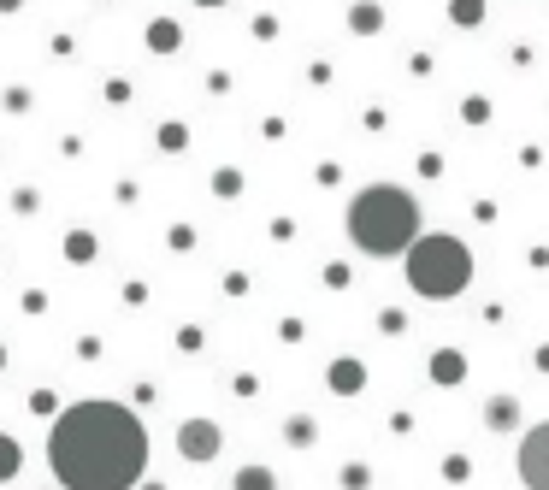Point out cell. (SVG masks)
I'll return each instance as SVG.
<instances>
[{"mask_svg": "<svg viewBox=\"0 0 549 490\" xmlns=\"http://www.w3.org/2000/svg\"><path fill=\"white\" fill-rule=\"evenodd\" d=\"M437 378H443V384H449V378H461V372H467V361H461V355H437Z\"/></svg>", "mask_w": 549, "mask_h": 490, "instance_id": "cell-11", "label": "cell"}, {"mask_svg": "<svg viewBox=\"0 0 549 490\" xmlns=\"http://www.w3.org/2000/svg\"><path fill=\"white\" fill-rule=\"evenodd\" d=\"M225 449V431L213 426V420H183V431H178V455L183 461H213Z\"/></svg>", "mask_w": 549, "mask_h": 490, "instance_id": "cell-5", "label": "cell"}, {"mask_svg": "<svg viewBox=\"0 0 549 490\" xmlns=\"http://www.w3.org/2000/svg\"><path fill=\"white\" fill-rule=\"evenodd\" d=\"M449 18L455 24H479V0H449Z\"/></svg>", "mask_w": 549, "mask_h": 490, "instance_id": "cell-10", "label": "cell"}, {"mask_svg": "<svg viewBox=\"0 0 549 490\" xmlns=\"http://www.w3.org/2000/svg\"><path fill=\"white\" fill-rule=\"evenodd\" d=\"M65 260H77V266L95 260V237H89V231H71V237H65Z\"/></svg>", "mask_w": 549, "mask_h": 490, "instance_id": "cell-7", "label": "cell"}, {"mask_svg": "<svg viewBox=\"0 0 549 490\" xmlns=\"http://www.w3.org/2000/svg\"><path fill=\"white\" fill-rule=\"evenodd\" d=\"M195 6H225V0H195Z\"/></svg>", "mask_w": 549, "mask_h": 490, "instance_id": "cell-15", "label": "cell"}, {"mask_svg": "<svg viewBox=\"0 0 549 490\" xmlns=\"http://www.w3.org/2000/svg\"><path fill=\"white\" fill-rule=\"evenodd\" d=\"M485 426H496V431L520 426V402H514V396H490L485 402Z\"/></svg>", "mask_w": 549, "mask_h": 490, "instance_id": "cell-6", "label": "cell"}, {"mask_svg": "<svg viewBox=\"0 0 549 490\" xmlns=\"http://www.w3.org/2000/svg\"><path fill=\"white\" fill-rule=\"evenodd\" d=\"M60 490H136L148 473V426L124 402H77L48 431Z\"/></svg>", "mask_w": 549, "mask_h": 490, "instance_id": "cell-1", "label": "cell"}, {"mask_svg": "<svg viewBox=\"0 0 549 490\" xmlns=\"http://www.w3.org/2000/svg\"><path fill=\"white\" fill-rule=\"evenodd\" d=\"M0 367H6V355H0Z\"/></svg>", "mask_w": 549, "mask_h": 490, "instance_id": "cell-16", "label": "cell"}, {"mask_svg": "<svg viewBox=\"0 0 549 490\" xmlns=\"http://www.w3.org/2000/svg\"><path fill=\"white\" fill-rule=\"evenodd\" d=\"M420 201L402 184H366L349 201V243L372 254V260H396L420 243Z\"/></svg>", "mask_w": 549, "mask_h": 490, "instance_id": "cell-2", "label": "cell"}, {"mask_svg": "<svg viewBox=\"0 0 549 490\" xmlns=\"http://www.w3.org/2000/svg\"><path fill=\"white\" fill-rule=\"evenodd\" d=\"M402 266H408V290L426 296V302H449V296H461L473 284V248L461 237H443V231L420 237L402 254Z\"/></svg>", "mask_w": 549, "mask_h": 490, "instance_id": "cell-3", "label": "cell"}, {"mask_svg": "<svg viewBox=\"0 0 549 490\" xmlns=\"http://www.w3.org/2000/svg\"><path fill=\"white\" fill-rule=\"evenodd\" d=\"M148 42H154V48H178V24H154Z\"/></svg>", "mask_w": 549, "mask_h": 490, "instance_id": "cell-13", "label": "cell"}, {"mask_svg": "<svg viewBox=\"0 0 549 490\" xmlns=\"http://www.w3.org/2000/svg\"><path fill=\"white\" fill-rule=\"evenodd\" d=\"M331 378H337V390H355V384H361V367H349V361H343Z\"/></svg>", "mask_w": 549, "mask_h": 490, "instance_id": "cell-14", "label": "cell"}, {"mask_svg": "<svg viewBox=\"0 0 549 490\" xmlns=\"http://www.w3.org/2000/svg\"><path fill=\"white\" fill-rule=\"evenodd\" d=\"M237 490H278V479H272L266 467H243V473H237Z\"/></svg>", "mask_w": 549, "mask_h": 490, "instance_id": "cell-8", "label": "cell"}, {"mask_svg": "<svg viewBox=\"0 0 549 490\" xmlns=\"http://www.w3.org/2000/svg\"><path fill=\"white\" fill-rule=\"evenodd\" d=\"M349 24H355L361 36H372V30H378V6H355V12H349Z\"/></svg>", "mask_w": 549, "mask_h": 490, "instance_id": "cell-9", "label": "cell"}, {"mask_svg": "<svg viewBox=\"0 0 549 490\" xmlns=\"http://www.w3.org/2000/svg\"><path fill=\"white\" fill-rule=\"evenodd\" d=\"M12 473H18V443L0 437V479H12Z\"/></svg>", "mask_w": 549, "mask_h": 490, "instance_id": "cell-12", "label": "cell"}, {"mask_svg": "<svg viewBox=\"0 0 549 490\" xmlns=\"http://www.w3.org/2000/svg\"><path fill=\"white\" fill-rule=\"evenodd\" d=\"M514 467H520V485L526 490H549V420H538V426L520 437Z\"/></svg>", "mask_w": 549, "mask_h": 490, "instance_id": "cell-4", "label": "cell"}]
</instances>
